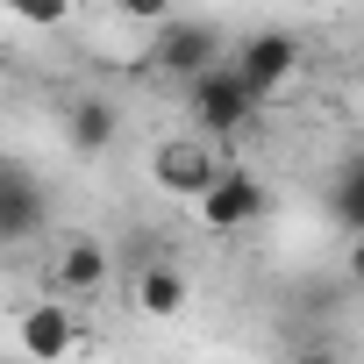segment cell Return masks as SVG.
<instances>
[{"instance_id": "277c9868", "label": "cell", "mask_w": 364, "mask_h": 364, "mask_svg": "<svg viewBox=\"0 0 364 364\" xmlns=\"http://www.w3.org/2000/svg\"><path fill=\"white\" fill-rule=\"evenodd\" d=\"M229 65L257 86V100H272V93H286V79L300 72V36H286V29H257V36L236 43Z\"/></svg>"}, {"instance_id": "7a4b0ae2", "label": "cell", "mask_w": 364, "mask_h": 364, "mask_svg": "<svg viewBox=\"0 0 364 364\" xmlns=\"http://www.w3.org/2000/svg\"><path fill=\"white\" fill-rule=\"evenodd\" d=\"M150 65L164 72V79H200V72H215V65H229V43H222V29L215 22H157V50H150Z\"/></svg>"}, {"instance_id": "8992f818", "label": "cell", "mask_w": 364, "mask_h": 364, "mask_svg": "<svg viewBox=\"0 0 364 364\" xmlns=\"http://www.w3.org/2000/svg\"><path fill=\"white\" fill-rule=\"evenodd\" d=\"M107 272H114V264H107V250H100L93 236H72V243L50 257V279H58V293H65V300L100 293V286H107Z\"/></svg>"}, {"instance_id": "8fae6325", "label": "cell", "mask_w": 364, "mask_h": 364, "mask_svg": "<svg viewBox=\"0 0 364 364\" xmlns=\"http://www.w3.org/2000/svg\"><path fill=\"white\" fill-rule=\"evenodd\" d=\"M328 208H336V222H343L350 236L364 229V150H357V157L336 171V193H328Z\"/></svg>"}, {"instance_id": "7c38bea8", "label": "cell", "mask_w": 364, "mask_h": 364, "mask_svg": "<svg viewBox=\"0 0 364 364\" xmlns=\"http://www.w3.org/2000/svg\"><path fill=\"white\" fill-rule=\"evenodd\" d=\"M8 15H15V22L50 29V22H65V15H72V0H8Z\"/></svg>"}, {"instance_id": "30bf717a", "label": "cell", "mask_w": 364, "mask_h": 364, "mask_svg": "<svg viewBox=\"0 0 364 364\" xmlns=\"http://www.w3.org/2000/svg\"><path fill=\"white\" fill-rule=\"evenodd\" d=\"M65 136H72V150H107L114 143V100H72Z\"/></svg>"}, {"instance_id": "6da1fadb", "label": "cell", "mask_w": 364, "mask_h": 364, "mask_svg": "<svg viewBox=\"0 0 364 364\" xmlns=\"http://www.w3.org/2000/svg\"><path fill=\"white\" fill-rule=\"evenodd\" d=\"M186 107H193V122H200L208 136H236V129L257 114V86H250L236 65H215V72H200V79L186 86Z\"/></svg>"}, {"instance_id": "52a82bcc", "label": "cell", "mask_w": 364, "mask_h": 364, "mask_svg": "<svg viewBox=\"0 0 364 364\" xmlns=\"http://www.w3.org/2000/svg\"><path fill=\"white\" fill-rule=\"evenodd\" d=\"M72 343H79V336H72V307H58V300H50V307H29V314H22V328H15V350H22V357H36V364L72 357Z\"/></svg>"}, {"instance_id": "5bb4252c", "label": "cell", "mask_w": 364, "mask_h": 364, "mask_svg": "<svg viewBox=\"0 0 364 364\" xmlns=\"http://www.w3.org/2000/svg\"><path fill=\"white\" fill-rule=\"evenodd\" d=\"M343 264H350V279L364 286V229H357V243H350V257H343Z\"/></svg>"}, {"instance_id": "4fadbf2b", "label": "cell", "mask_w": 364, "mask_h": 364, "mask_svg": "<svg viewBox=\"0 0 364 364\" xmlns=\"http://www.w3.org/2000/svg\"><path fill=\"white\" fill-rule=\"evenodd\" d=\"M107 8H114V15H129V22H150V29H157V22H171L178 0H107Z\"/></svg>"}, {"instance_id": "3957f363", "label": "cell", "mask_w": 364, "mask_h": 364, "mask_svg": "<svg viewBox=\"0 0 364 364\" xmlns=\"http://www.w3.org/2000/svg\"><path fill=\"white\" fill-rule=\"evenodd\" d=\"M150 178H157L164 193H178V200H200L215 178H222V157L208 143H193V136H171V143L150 150Z\"/></svg>"}, {"instance_id": "5b68a950", "label": "cell", "mask_w": 364, "mask_h": 364, "mask_svg": "<svg viewBox=\"0 0 364 364\" xmlns=\"http://www.w3.org/2000/svg\"><path fill=\"white\" fill-rule=\"evenodd\" d=\"M200 208V222L215 229V236H236V229H250L257 215H264V178H250V171H236V164H222V178L193 200Z\"/></svg>"}, {"instance_id": "9c48e42d", "label": "cell", "mask_w": 364, "mask_h": 364, "mask_svg": "<svg viewBox=\"0 0 364 364\" xmlns=\"http://www.w3.org/2000/svg\"><path fill=\"white\" fill-rule=\"evenodd\" d=\"M136 307H143L150 321H171L178 307H186V272L164 264V257H157V264H143V272H136Z\"/></svg>"}, {"instance_id": "ba28073f", "label": "cell", "mask_w": 364, "mask_h": 364, "mask_svg": "<svg viewBox=\"0 0 364 364\" xmlns=\"http://www.w3.org/2000/svg\"><path fill=\"white\" fill-rule=\"evenodd\" d=\"M36 222H43V200H36V186H29V171L8 164V178H0V243H8V250L29 243Z\"/></svg>"}]
</instances>
